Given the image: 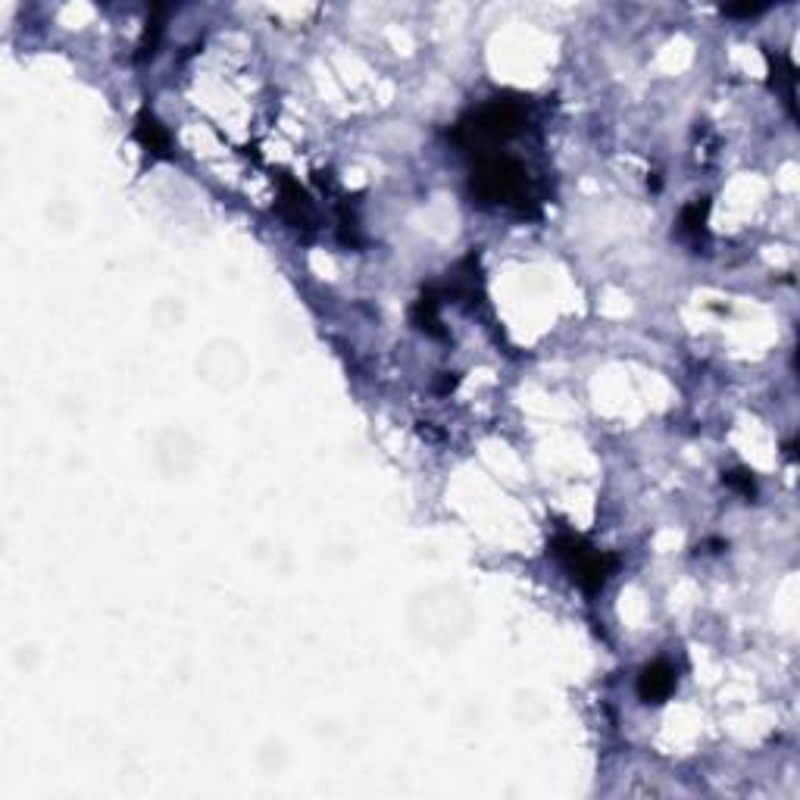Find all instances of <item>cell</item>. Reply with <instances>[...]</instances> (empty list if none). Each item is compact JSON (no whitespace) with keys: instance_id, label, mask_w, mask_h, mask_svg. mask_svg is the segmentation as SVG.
<instances>
[{"instance_id":"cell-2","label":"cell","mask_w":800,"mask_h":800,"mask_svg":"<svg viewBox=\"0 0 800 800\" xmlns=\"http://www.w3.org/2000/svg\"><path fill=\"white\" fill-rule=\"evenodd\" d=\"M472 194L482 204L494 207H519L525 210L535 200L532 194V175L525 163L504 150H488V154H475L472 166Z\"/></svg>"},{"instance_id":"cell-8","label":"cell","mask_w":800,"mask_h":800,"mask_svg":"<svg viewBox=\"0 0 800 800\" xmlns=\"http://www.w3.org/2000/svg\"><path fill=\"white\" fill-rule=\"evenodd\" d=\"M707 213H710V200L707 197H697V200H691L688 207H682L679 235L688 238L694 247H700V241H707Z\"/></svg>"},{"instance_id":"cell-4","label":"cell","mask_w":800,"mask_h":800,"mask_svg":"<svg viewBox=\"0 0 800 800\" xmlns=\"http://www.w3.org/2000/svg\"><path fill=\"white\" fill-rule=\"evenodd\" d=\"M279 213L291 229H297L304 238H313L316 232V213H313V200L310 194L300 188L288 172L279 175Z\"/></svg>"},{"instance_id":"cell-10","label":"cell","mask_w":800,"mask_h":800,"mask_svg":"<svg viewBox=\"0 0 800 800\" xmlns=\"http://www.w3.org/2000/svg\"><path fill=\"white\" fill-rule=\"evenodd\" d=\"M794 85H797V66L788 57H775V63H772V88H782L791 116H794Z\"/></svg>"},{"instance_id":"cell-11","label":"cell","mask_w":800,"mask_h":800,"mask_svg":"<svg viewBox=\"0 0 800 800\" xmlns=\"http://www.w3.org/2000/svg\"><path fill=\"white\" fill-rule=\"evenodd\" d=\"M722 485H725V488H732V491H738L744 500H754V497H757V479H754V472H747V469L722 472Z\"/></svg>"},{"instance_id":"cell-6","label":"cell","mask_w":800,"mask_h":800,"mask_svg":"<svg viewBox=\"0 0 800 800\" xmlns=\"http://www.w3.org/2000/svg\"><path fill=\"white\" fill-rule=\"evenodd\" d=\"M135 141L147 150L150 157H160V160H172L175 157V150H172L175 144H172L169 129L147 107L135 119Z\"/></svg>"},{"instance_id":"cell-7","label":"cell","mask_w":800,"mask_h":800,"mask_svg":"<svg viewBox=\"0 0 800 800\" xmlns=\"http://www.w3.org/2000/svg\"><path fill=\"white\" fill-rule=\"evenodd\" d=\"M413 322L429 338H444V329H441V291L438 288H425L419 294L416 307H413Z\"/></svg>"},{"instance_id":"cell-1","label":"cell","mask_w":800,"mask_h":800,"mask_svg":"<svg viewBox=\"0 0 800 800\" xmlns=\"http://www.w3.org/2000/svg\"><path fill=\"white\" fill-rule=\"evenodd\" d=\"M525 122H529V100L494 97L479 110L463 116L450 138L463 150H472V154H488V150H497V144H504L516 138L519 132H525Z\"/></svg>"},{"instance_id":"cell-3","label":"cell","mask_w":800,"mask_h":800,"mask_svg":"<svg viewBox=\"0 0 800 800\" xmlns=\"http://www.w3.org/2000/svg\"><path fill=\"white\" fill-rule=\"evenodd\" d=\"M550 554L563 563V569L572 575V582L585 594H600L619 569V557L607 554V550H597L588 538L575 532H557L554 541H550Z\"/></svg>"},{"instance_id":"cell-12","label":"cell","mask_w":800,"mask_h":800,"mask_svg":"<svg viewBox=\"0 0 800 800\" xmlns=\"http://www.w3.org/2000/svg\"><path fill=\"white\" fill-rule=\"evenodd\" d=\"M769 4H738V7H722L725 16H732V19H750V16H760L766 13Z\"/></svg>"},{"instance_id":"cell-9","label":"cell","mask_w":800,"mask_h":800,"mask_svg":"<svg viewBox=\"0 0 800 800\" xmlns=\"http://www.w3.org/2000/svg\"><path fill=\"white\" fill-rule=\"evenodd\" d=\"M169 7H154L144 22V35H141V44H138V54L135 60L144 63L147 57H154L157 54V47H160V38H163V19H166Z\"/></svg>"},{"instance_id":"cell-5","label":"cell","mask_w":800,"mask_h":800,"mask_svg":"<svg viewBox=\"0 0 800 800\" xmlns=\"http://www.w3.org/2000/svg\"><path fill=\"white\" fill-rule=\"evenodd\" d=\"M675 685H679V672L669 660H654L647 663L638 675V697L644 704H666L672 697Z\"/></svg>"}]
</instances>
